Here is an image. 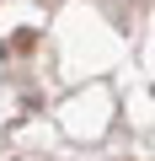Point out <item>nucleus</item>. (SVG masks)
<instances>
[{"instance_id":"f257e3e1","label":"nucleus","mask_w":155,"mask_h":161,"mask_svg":"<svg viewBox=\"0 0 155 161\" xmlns=\"http://www.w3.org/2000/svg\"><path fill=\"white\" fill-rule=\"evenodd\" d=\"M0 161H155V0H0Z\"/></svg>"}]
</instances>
